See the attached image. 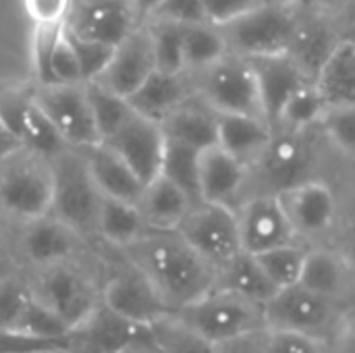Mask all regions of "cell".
Segmentation results:
<instances>
[{
	"label": "cell",
	"instance_id": "6da1fadb",
	"mask_svg": "<svg viewBox=\"0 0 355 353\" xmlns=\"http://www.w3.org/2000/svg\"><path fill=\"white\" fill-rule=\"evenodd\" d=\"M156 289L168 312H177L214 287V266L193 252L177 231H148L123 250Z\"/></svg>",
	"mask_w": 355,
	"mask_h": 353
},
{
	"label": "cell",
	"instance_id": "7a4b0ae2",
	"mask_svg": "<svg viewBox=\"0 0 355 353\" xmlns=\"http://www.w3.org/2000/svg\"><path fill=\"white\" fill-rule=\"evenodd\" d=\"M25 277L31 298L69 331L77 329L100 302V287L75 260L29 268Z\"/></svg>",
	"mask_w": 355,
	"mask_h": 353
},
{
	"label": "cell",
	"instance_id": "3957f363",
	"mask_svg": "<svg viewBox=\"0 0 355 353\" xmlns=\"http://www.w3.org/2000/svg\"><path fill=\"white\" fill-rule=\"evenodd\" d=\"M347 314V304L335 302L295 283L279 289L264 304V322L270 331H293L331 341Z\"/></svg>",
	"mask_w": 355,
	"mask_h": 353
},
{
	"label": "cell",
	"instance_id": "277c9868",
	"mask_svg": "<svg viewBox=\"0 0 355 353\" xmlns=\"http://www.w3.org/2000/svg\"><path fill=\"white\" fill-rule=\"evenodd\" d=\"M48 162L52 175V202L48 214L71 227L81 237L96 233L100 191L87 173L83 154L69 148Z\"/></svg>",
	"mask_w": 355,
	"mask_h": 353
},
{
	"label": "cell",
	"instance_id": "5b68a950",
	"mask_svg": "<svg viewBox=\"0 0 355 353\" xmlns=\"http://www.w3.org/2000/svg\"><path fill=\"white\" fill-rule=\"evenodd\" d=\"M173 316L210 343L229 339L252 329L266 327L264 306L239 293L214 287L198 300L189 302L187 306L173 312Z\"/></svg>",
	"mask_w": 355,
	"mask_h": 353
},
{
	"label": "cell",
	"instance_id": "8992f818",
	"mask_svg": "<svg viewBox=\"0 0 355 353\" xmlns=\"http://www.w3.org/2000/svg\"><path fill=\"white\" fill-rule=\"evenodd\" d=\"M297 23L300 17L289 4L262 2L218 29L229 50L237 56L252 58L287 52Z\"/></svg>",
	"mask_w": 355,
	"mask_h": 353
},
{
	"label": "cell",
	"instance_id": "52a82bcc",
	"mask_svg": "<svg viewBox=\"0 0 355 353\" xmlns=\"http://www.w3.org/2000/svg\"><path fill=\"white\" fill-rule=\"evenodd\" d=\"M50 162L19 150L0 162V210L23 223L50 212Z\"/></svg>",
	"mask_w": 355,
	"mask_h": 353
},
{
	"label": "cell",
	"instance_id": "ba28073f",
	"mask_svg": "<svg viewBox=\"0 0 355 353\" xmlns=\"http://www.w3.org/2000/svg\"><path fill=\"white\" fill-rule=\"evenodd\" d=\"M175 231L214 270L241 252L235 210L225 204H193Z\"/></svg>",
	"mask_w": 355,
	"mask_h": 353
},
{
	"label": "cell",
	"instance_id": "9c48e42d",
	"mask_svg": "<svg viewBox=\"0 0 355 353\" xmlns=\"http://www.w3.org/2000/svg\"><path fill=\"white\" fill-rule=\"evenodd\" d=\"M200 92L214 112L262 117L256 77L243 56L225 54L220 60L202 69Z\"/></svg>",
	"mask_w": 355,
	"mask_h": 353
},
{
	"label": "cell",
	"instance_id": "30bf717a",
	"mask_svg": "<svg viewBox=\"0 0 355 353\" xmlns=\"http://www.w3.org/2000/svg\"><path fill=\"white\" fill-rule=\"evenodd\" d=\"M35 104L54 123L71 148L100 144L83 83L35 85Z\"/></svg>",
	"mask_w": 355,
	"mask_h": 353
},
{
	"label": "cell",
	"instance_id": "8fae6325",
	"mask_svg": "<svg viewBox=\"0 0 355 353\" xmlns=\"http://www.w3.org/2000/svg\"><path fill=\"white\" fill-rule=\"evenodd\" d=\"M100 302L139 327H150L171 314L152 283L129 262L112 273L100 287Z\"/></svg>",
	"mask_w": 355,
	"mask_h": 353
},
{
	"label": "cell",
	"instance_id": "7c38bea8",
	"mask_svg": "<svg viewBox=\"0 0 355 353\" xmlns=\"http://www.w3.org/2000/svg\"><path fill=\"white\" fill-rule=\"evenodd\" d=\"M295 237H318L327 233L337 214L333 191L322 181H302L275 191Z\"/></svg>",
	"mask_w": 355,
	"mask_h": 353
},
{
	"label": "cell",
	"instance_id": "4fadbf2b",
	"mask_svg": "<svg viewBox=\"0 0 355 353\" xmlns=\"http://www.w3.org/2000/svg\"><path fill=\"white\" fill-rule=\"evenodd\" d=\"M104 144L123 158L144 185L160 175L164 135L156 121L133 112Z\"/></svg>",
	"mask_w": 355,
	"mask_h": 353
},
{
	"label": "cell",
	"instance_id": "5bb4252c",
	"mask_svg": "<svg viewBox=\"0 0 355 353\" xmlns=\"http://www.w3.org/2000/svg\"><path fill=\"white\" fill-rule=\"evenodd\" d=\"M235 218L239 246L248 254H260L297 239L275 193L258 196L245 202L235 212Z\"/></svg>",
	"mask_w": 355,
	"mask_h": 353
},
{
	"label": "cell",
	"instance_id": "9a60e30c",
	"mask_svg": "<svg viewBox=\"0 0 355 353\" xmlns=\"http://www.w3.org/2000/svg\"><path fill=\"white\" fill-rule=\"evenodd\" d=\"M81 239L83 237L71 227L52 214H44L23 223L17 248L29 268H42L56 262L75 260L81 250Z\"/></svg>",
	"mask_w": 355,
	"mask_h": 353
},
{
	"label": "cell",
	"instance_id": "2e32d148",
	"mask_svg": "<svg viewBox=\"0 0 355 353\" xmlns=\"http://www.w3.org/2000/svg\"><path fill=\"white\" fill-rule=\"evenodd\" d=\"M148 327H139L102 302L85 316V320L71 331L69 335V352L71 353H123L127 352L146 331Z\"/></svg>",
	"mask_w": 355,
	"mask_h": 353
},
{
	"label": "cell",
	"instance_id": "e0dca14e",
	"mask_svg": "<svg viewBox=\"0 0 355 353\" xmlns=\"http://www.w3.org/2000/svg\"><path fill=\"white\" fill-rule=\"evenodd\" d=\"M156 71L152 37L148 27H135L123 42L114 46L110 62L98 79L108 89L129 98Z\"/></svg>",
	"mask_w": 355,
	"mask_h": 353
},
{
	"label": "cell",
	"instance_id": "ac0fdd59",
	"mask_svg": "<svg viewBox=\"0 0 355 353\" xmlns=\"http://www.w3.org/2000/svg\"><path fill=\"white\" fill-rule=\"evenodd\" d=\"M135 17L131 0H85L69 15L64 27L79 37L116 46L137 27Z\"/></svg>",
	"mask_w": 355,
	"mask_h": 353
},
{
	"label": "cell",
	"instance_id": "d6986e66",
	"mask_svg": "<svg viewBox=\"0 0 355 353\" xmlns=\"http://www.w3.org/2000/svg\"><path fill=\"white\" fill-rule=\"evenodd\" d=\"M248 62L256 77L262 119L270 127H275L283 104L302 83L308 81V75L287 52L252 56L248 58Z\"/></svg>",
	"mask_w": 355,
	"mask_h": 353
},
{
	"label": "cell",
	"instance_id": "ffe728a7",
	"mask_svg": "<svg viewBox=\"0 0 355 353\" xmlns=\"http://www.w3.org/2000/svg\"><path fill=\"white\" fill-rule=\"evenodd\" d=\"M304 131H285L270 137L266 148L256 158L260 162L262 177L275 191L308 181L312 166V152L308 141L302 137Z\"/></svg>",
	"mask_w": 355,
	"mask_h": 353
},
{
	"label": "cell",
	"instance_id": "44dd1931",
	"mask_svg": "<svg viewBox=\"0 0 355 353\" xmlns=\"http://www.w3.org/2000/svg\"><path fill=\"white\" fill-rule=\"evenodd\" d=\"M245 181V164L218 144L198 152V185L200 202L225 204L239 193Z\"/></svg>",
	"mask_w": 355,
	"mask_h": 353
},
{
	"label": "cell",
	"instance_id": "7402d4cb",
	"mask_svg": "<svg viewBox=\"0 0 355 353\" xmlns=\"http://www.w3.org/2000/svg\"><path fill=\"white\" fill-rule=\"evenodd\" d=\"M81 150L87 173L100 196L137 204L144 183L135 177V173L123 162V158L112 148L100 141Z\"/></svg>",
	"mask_w": 355,
	"mask_h": 353
},
{
	"label": "cell",
	"instance_id": "603a6c76",
	"mask_svg": "<svg viewBox=\"0 0 355 353\" xmlns=\"http://www.w3.org/2000/svg\"><path fill=\"white\" fill-rule=\"evenodd\" d=\"M316 89L327 106H354L355 104V44L343 37L331 46L314 73Z\"/></svg>",
	"mask_w": 355,
	"mask_h": 353
},
{
	"label": "cell",
	"instance_id": "cb8c5ba5",
	"mask_svg": "<svg viewBox=\"0 0 355 353\" xmlns=\"http://www.w3.org/2000/svg\"><path fill=\"white\" fill-rule=\"evenodd\" d=\"M191 206V198L162 175L146 183L137 200V208L150 231H175Z\"/></svg>",
	"mask_w": 355,
	"mask_h": 353
},
{
	"label": "cell",
	"instance_id": "d4e9b609",
	"mask_svg": "<svg viewBox=\"0 0 355 353\" xmlns=\"http://www.w3.org/2000/svg\"><path fill=\"white\" fill-rule=\"evenodd\" d=\"M300 285L306 289L347 304L352 295V270L347 260L333 250H308L300 275Z\"/></svg>",
	"mask_w": 355,
	"mask_h": 353
},
{
	"label": "cell",
	"instance_id": "484cf974",
	"mask_svg": "<svg viewBox=\"0 0 355 353\" xmlns=\"http://www.w3.org/2000/svg\"><path fill=\"white\" fill-rule=\"evenodd\" d=\"M272 137V127L262 117L216 112V144L243 164L260 156Z\"/></svg>",
	"mask_w": 355,
	"mask_h": 353
},
{
	"label": "cell",
	"instance_id": "4316f807",
	"mask_svg": "<svg viewBox=\"0 0 355 353\" xmlns=\"http://www.w3.org/2000/svg\"><path fill=\"white\" fill-rule=\"evenodd\" d=\"M187 94L189 89L185 81V71L183 73L154 71L127 100L137 114L158 123L173 108L183 104L187 100Z\"/></svg>",
	"mask_w": 355,
	"mask_h": 353
},
{
	"label": "cell",
	"instance_id": "83f0119b",
	"mask_svg": "<svg viewBox=\"0 0 355 353\" xmlns=\"http://www.w3.org/2000/svg\"><path fill=\"white\" fill-rule=\"evenodd\" d=\"M214 289L239 293L260 306H264L279 289L264 275L254 254L237 252L231 260L220 264L214 275Z\"/></svg>",
	"mask_w": 355,
	"mask_h": 353
},
{
	"label": "cell",
	"instance_id": "f1b7e54d",
	"mask_svg": "<svg viewBox=\"0 0 355 353\" xmlns=\"http://www.w3.org/2000/svg\"><path fill=\"white\" fill-rule=\"evenodd\" d=\"M160 131L166 141H177L193 150H204L216 144V112L193 106L179 104L166 117L158 121Z\"/></svg>",
	"mask_w": 355,
	"mask_h": 353
},
{
	"label": "cell",
	"instance_id": "f546056e",
	"mask_svg": "<svg viewBox=\"0 0 355 353\" xmlns=\"http://www.w3.org/2000/svg\"><path fill=\"white\" fill-rule=\"evenodd\" d=\"M148 225L137 208V204L100 196L96 212V235L114 248H129L148 233Z\"/></svg>",
	"mask_w": 355,
	"mask_h": 353
},
{
	"label": "cell",
	"instance_id": "4dcf8cb0",
	"mask_svg": "<svg viewBox=\"0 0 355 353\" xmlns=\"http://www.w3.org/2000/svg\"><path fill=\"white\" fill-rule=\"evenodd\" d=\"M83 85H85V96H87V104L92 110L98 137L100 141H106L112 133L121 129V125L135 110L125 96L108 89L100 81H83Z\"/></svg>",
	"mask_w": 355,
	"mask_h": 353
},
{
	"label": "cell",
	"instance_id": "1f68e13d",
	"mask_svg": "<svg viewBox=\"0 0 355 353\" xmlns=\"http://www.w3.org/2000/svg\"><path fill=\"white\" fill-rule=\"evenodd\" d=\"M19 139L23 150L44 158V160H52L58 154H62L64 150H69L71 146L64 141V137L58 133V129L54 127V123L42 112V108L35 104V98L31 102V106L27 108L21 129H19Z\"/></svg>",
	"mask_w": 355,
	"mask_h": 353
},
{
	"label": "cell",
	"instance_id": "d6a6232c",
	"mask_svg": "<svg viewBox=\"0 0 355 353\" xmlns=\"http://www.w3.org/2000/svg\"><path fill=\"white\" fill-rule=\"evenodd\" d=\"M229 54L220 29L212 23H198L183 27V62L187 69H206Z\"/></svg>",
	"mask_w": 355,
	"mask_h": 353
},
{
	"label": "cell",
	"instance_id": "836d02e7",
	"mask_svg": "<svg viewBox=\"0 0 355 353\" xmlns=\"http://www.w3.org/2000/svg\"><path fill=\"white\" fill-rule=\"evenodd\" d=\"M150 339L160 353H212V343L191 331L173 314H166L148 327Z\"/></svg>",
	"mask_w": 355,
	"mask_h": 353
},
{
	"label": "cell",
	"instance_id": "e575fe53",
	"mask_svg": "<svg viewBox=\"0 0 355 353\" xmlns=\"http://www.w3.org/2000/svg\"><path fill=\"white\" fill-rule=\"evenodd\" d=\"M324 108L327 104L316 85L312 81H306L287 98L275 127H281L285 131H306L308 127L318 123Z\"/></svg>",
	"mask_w": 355,
	"mask_h": 353
},
{
	"label": "cell",
	"instance_id": "d590c367",
	"mask_svg": "<svg viewBox=\"0 0 355 353\" xmlns=\"http://www.w3.org/2000/svg\"><path fill=\"white\" fill-rule=\"evenodd\" d=\"M198 152L189 146L166 141L160 162V175L181 187L193 204L200 202V185H198Z\"/></svg>",
	"mask_w": 355,
	"mask_h": 353
},
{
	"label": "cell",
	"instance_id": "8d00e7d4",
	"mask_svg": "<svg viewBox=\"0 0 355 353\" xmlns=\"http://www.w3.org/2000/svg\"><path fill=\"white\" fill-rule=\"evenodd\" d=\"M306 252H308L306 248H302L293 241V243L270 248V250L254 254V256H256L258 264L262 266L264 275L270 279V283L277 289H283V287L295 285L300 281Z\"/></svg>",
	"mask_w": 355,
	"mask_h": 353
},
{
	"label": "cell",
	"instance_id": "74e56055",
	"mask_svg": "<svg viewBox=\"0 0 355 353\" xmlns=\"http://www.w3.org/2000/svg\"><path fill=\"white\" fill-rule=\"evenodd\" d=\"M148 29H150V37H152V52H154L156 71L183 73L185 71V62H183V25L152 19Z\"/></svg>",
	"mask_w": 355,
	"mask_h": 353
},
{
	"label": "cell",
	"instance_id": "f35d334b",
	"mask_svg": "<svg viewBox=\"0 0 355 353\" xmlns=\"http://www.w3.org/2000/svg\"><path fill=\"white\" fill-rule=\"evenodd\" d=\"M31 302V291L23 270L15 268L0 279V333H15Z\"/></svg>",
	"mask_w": 355,
	"mask_h": 353
},
{
	"label": "cell",
	"instance_id": "ab89813d",
	"mask_svg": "<svg viewBox=\"0 0 355 353\" xmlns=\"http://www.w3.org/2000/svg\"><path fill=\"white\" fill-rule=\"evenodd\" d=\"M15 333L33 337V339H42V341H69V335H71V331L52 312H48L42 304H37L33 298L27 304Z\"/></svg>",
	"mask_w": 355,
	"mask_h": 353
},
{
	"label": "cell",
	"instance_id": "60d3db41",
	"mask_svg": "<svg viewBox=\"0 0 355 353\" xmlns=\"http://www.w3.org/2000/svg\"><path fill=\"white\" fill-rule=\"evenodd\" d=\"M62 31H64V23L33 25L31 64L35 71V85H48L50 83V60H52L54 48H56Z\"/></svg>",
	"mask_w": 355,
	"mask_h": 353
},
{
	"label": "cell",
	"instance_id": "b9f144b4",
	"mask_svg": "<svg viewBox=\"0 0 355 353\" xmlns=\"http://www.w3.org/2000/svg\"><path fill=\"white\" fill-rule=\"evenodd\" d=\"M318 125L327 137L347 156L355 150V104L354 106H327Z\"/></svg>",
	"mask_w": 355,
	"mask_h": 353
},
{
	"label": "cell",
	"instance_id": "7bdbcfd3",
	"mask_svg": "<svg viewBox=\"0 0 355 353\" xmlns=\"http://www.w3.org/2000/svg\"><path fill=\"white\" fill-rule=\"evenodd\" d=\"M64 35H67L69 44H71L73 50H75V56H77V62H79L83 81L98 79V77L102 75V71L106 69V64L110 62V56H112V52H114V46H108V44H102V42H94V40L79 37V35L71 33L67 27H64Z\"/></svg>",
	"mask_w": 355,
	"mask_h": 353
},
{
	"label": "cell",
	"instance_id": "ee69618b",
	"mask_svg": "<svg viewBox=\"0 0 355 353\" xmlns=\"http://www.w3.org/2000/svg\"><path fill=\"white\" fill-rule=\"evenodd\" d=\"M35 98V85L0 83V123L19 139V129L27 108ZM21 141V139H19Z\"/></svg>",
	"mask_w": 355,
	"mask_h": 353
},
{
	"label": "cell",
	"instance_id": "f6af8a7d",
	"mask_svg": "<svg viewBox=\"0 0 355 353\" xmlns=\"http://www.w3.org/2000/svg\"><path fill=\"white\" fill-rule=\"evenodd\" d=\"M156 21H168L177 25H198L208 23L204 0H162L154 6V10L148 15Z\"/></svg>",
	"mask_w": 355,
	"mask_h": 353
},
{
	"label": "cell",
	"instance_id": "bcb514c9",
	"mask_svg": "<svg viewBox=\"0 0 355 353\" xmlns=\"http://www.w3.org/2000/svg\"><path fill=\"white\" fill-rule=\"evenodd\" d=\"M50 83H83L75 50L69 44L64 31H62V35L54 48L52 60H50Z\"/></svg>",
	"mask_w": 355,
	"mask_h": 353
},
{
	"label": "cell",
	"instance_id": "7dc6e473",
	"mask_svg": "<svg viewBox=\"0 0 355 353\" xmlns=\"http://www.w3.org/2000/svg\"><path fill=\"white\" fill-rule=\"evenodd\" d=\"M270 331V329H268ZM327 341L293 331H270L266 353H327Z\"/></svg>",
	"mask_w": 355,
	"mask_h": 353
},
{
	"label": "cell",
	"instance_id": "c3c4849f",
	"mask_svg": "<svg viewBox=\"0 0 355 353\" xmlns=\"http://www.w3.org/2000/svg\"><path fill=\"white\" fill-rule=\"evenodd\" d=\"M270 331L266 327L252 329L229 339L212 343V353H266Z\"/></svg>",
	"mask_w": 355,
	"mask_h": 353
},
{
	"label": "cell",
	"instance_id": "681fc988",
	"mask_svg": "<svg viewBox=\"0 0 355 353\" xmlns=\"http://www.w3.org/2000/svg\"><path fill=\"white\" fill-rule=\"evenodd\" d=\"M23 6L33 25L67 23L73 0H23Z\"/></svg>",
	"mask_w": 355,
	"mask_h": 353
},
{
	"label": "cell",
	"instance_id": "f907efd6",
	"mask_svg": "<svg viewBox=\"0 0 355 353\" xmlns=\"http://www.w3.org/2000/svg\"><path fill=\"white\" fill-rule=\"evenodd\" d=\"M262 2H266V0H204V8H206L208 23L220 27V25L245 15L248 10L256 8Z\"/></svg>",
	"mask_w": 355,
	"mask_h": 353
},
{
	"label": "cell",
	"instance_id": "816d5d0a",
	"mask_svg": "<svg viewBox=\"0 0 355 353\" xmlns=\"http://www.w3.org/2000/svg\"><path fill=\"white\" fill-rule=\"evenodd\" d=\"M23 150L21 141L17 139V135H12L2 123H0V162L6 160L8 156H12L15 152Z\"/></svg>",
	"mask_w": 355,
	"mask_h": 353
},
{
	"label": "cell",
	"instance_id": "f5cc1de1",
	"mask_svg": "<svg viewBox=\"0 0 355 353\" xmlns=\"http://www.w3.org/2000/svg\"><path fill=\"white\" fill-rule=\"evenodd\" d=\"M123 353H160L156 347H154V343H152V339H150V333H148V329L144 331V335L127 350V352Z\"/></svg>",
	"mask_w": 355,
	"mask_h": 353
},
{
	"label": "cell",
	"instance_id": "db71d44e",
	"mask_svg": "<svg viewBox=\"0 0 355 353\" xmlns=\"http://www.w3.org/2000/svg\"><path fill=\"white\" fill-rule=\"evenodd\" d=\"M158 2H162V0H131V4L135 6L137 15H146V17L154 10V6Z\"/></svg>",
	"mask_w": 355,
	"mask_h": 353
},
{
	"label": "cell",
	"instance_id": "11a10c76",
	"mask_svg": "<svg viewBox=\"0 0 355 353\" xmlns=\"http://www.w3.org/2000/svg\"><path fill=\"white\" fill-rule=\"evenodd\" d=\"M17 268V264L8 258V256H0V279L4 277V275H8L10 270H15Z\"/></svg>",
	"mask_w": 355,
	"mask_h": 353
},
{
	"label": "cell",
	"instance_id": "9f6ffc18",
	"mask_svg": "<svg viewBox=\"0 0 355 353\" xmlns=\"http://www.w3.org/2000/svg\"><path fill=\"white\" fill-rule=\"evenodd\" d=\"M306 2L312 6H318V8H331V6H337L341 0H306Z\"/></svg>",
	"mask_w": 355,
	"mask_h": 353
},
{
	"label": "cell",
	"instance_id": "6f0895ef",
	"mask_svg": "<svg viewBox=\"0 0 355 353\" xmlns=\"http://www.w3.org/2000/svg\"><path fill=\"white\" fill-rule=\"evenodd\" d=\"M40 353H71L69 350H50V352H40Z\"/></svg>",
	"mask_w": 355,
	"mask_h": 353
},
{
	"label": "cell",
	"instance_id": "680465c9",
	"mask_svg": "<svg viewBox=\"0 0 355 353\" xmlns=\"http://www.w3.org/2000/svg\"><path fill=\"white\" fill-rule=\"evenodd\" d=\"M0 256H6V254L2 252V237H0Z\"/></svg>",
	"mask_w": 355,
	"mask_h": 353
}]
</instances>
